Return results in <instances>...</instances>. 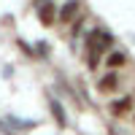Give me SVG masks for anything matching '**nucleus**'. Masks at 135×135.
<instances>
[{"label":"nucleus","mask_w":135,"mask_h":135,"mask_svg":"<svg viewBox=\"0 0 135 135\" xmlns=\"http://www.w3.org/2000/svg\"><path fill=\"white\" fill-rule=\"evenodd\" d=\"M38 16H41V22L43 25H54V16H60L57 14V8H54V3H46V0H41L38 3Z\"/></svg>","instance_id":"obj_1"},{"label":"nucleus","mask_w":135,"mask_h":135,"mask_svg":"<svg viewBox=\"0 0 135 135\" xmlns=\"http://www.w3.org/2000/svg\"><path fill=\"white\" fill-rule=\"evenodd\" d=\"M130 105H132L130 97H119V100L111 103V114H114V116H122V114H127V111H130Z\"/></svg>","instance_id":"obj_2"},{"label":"nucleus","mask_w":135,"mask_h":135,"mask_svg":"<svg viewBox=\"0 0 135 135\" xmlns=\"http://www.w3.org/2000/svg\"><path fill=\"white\" fill-rule=\"evenodd\" d=\"M116 86H119V78H116V73H105L103 78H100V89H103V92H114Z\"/></svg>","instance_id":"obj_3"},{"label":"nucleus","mask_w":135,"mask_h":135,"mask_svg":"<svg viewBox=\"0 0 135 135\" xmlns=\"http://www.w3.org/2000/svg\"><path fill=\"white\" fill-rule=\"evenodd\" d=\"M76 11H78V3H65L62 11H60V22H73Z\"/></svg>","instance_id":"obj_4"},{"label":"nucleus","mask_w":135,"mask_h":135,"mask_svg":"<svg viewBox=\"0 0 135 135\" xmlns=\"http://www.w3.org/2000/svg\"><path fill=\"white\" fill-rule=\"evenodd\" d=\"M51 114H54V119H57V124H60V127L68 124V119H65V114H62V105L57 103V100H51Z\"/></svg>","instance_id":"obj_5"},{"label":"nucleus","mask_w":135,"mask_h":135,"mask_svg":"<svg viewBox=\"0 0 135 135\" xmlns=\"http://www.w3.org/2000/svg\"><path fill=\"white\" fill-rule=\"evenodd\" d=\"M124 62H127V57H124L122 51H111V54H108V68H122Z\"/></svg>","instance_id":"obj_6"},{"label":"nucleus","mask_w":135,"mask_h":135,"mask_svg":"<svg viewBox=\"0 0 135 135\" xmlns=\"http://www.w3.org/2000/svg\"><path fill=\"white\" fill-rule=\"evenodd\" d=\"M8 124H16V127H22V130H27V127H32V122H22V119H16V116H8Z\"/></svg>","instance_id":"obj_7"},{"label":"nucleus","mask_w":135,"mask_h":135,"mask_svg":"<svg viewBox=\"0 0 135 135\" xmlns=\"http://www.w3.org/2000/svg\"><path fill=\"white\" fill-rule=\"evenodd\" d=\"M97 60H100V51H89V68H97Z\"/></svg>","instance_id":"obj_8"}]
</instances>
